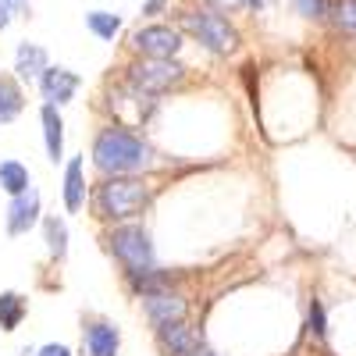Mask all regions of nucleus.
Returning <instances> with one entry per match:
<instances>
[{"label":"nucleus","instance_id":"obj_1","mask_svg":"<svg viewBox=\"0 0 356 356\" xmlns=\"http://www.w3.org/2000/svg\"><path fill=\"white\" fill-rule=\"evenodd\" d=\"M89 171L97 178H161L168 157L146 132L104 122L89 139Z\"/></svg>","mask_w":356,"mask_h":356},{"label":"nucleus","instance_id":"obj_19","mask_svg":"<svg viewBox=\"0 0 356 356\" xmlns=\"http://www.w3.org/2000/svg\"><path fill=\"white\" fill-rule=\"evenodd\" d=\"M33 186H36L33 182V168H29L25 161H18V157H4V161H0V193H4L8 200L29 193Z\"/></svg>","mask_w":356,"mask_h":356},{"label":"nucleus","instance_id":"obj_5","mask_svg":"<svg viewBox=\"0 0 356 356\" xmlns=\"http://www.w3.org/2000/svg\"><path fill=\"white\" fill-rule=\"evenodd\" d=\"M122 79L146 97H168L189 82V68L182 61H157V57H129L122 65Z\"/></svg>","mask_w":356,"mask_h":356},{"label":"nucleus","instance_id":"obj_24","mask_svg":"<svg viewBox=\"0 0 356 356\" xmlns=\"http://www.w3.org/2000/svg\"><path fill=\"white\" fill-rule=\"evenodd\" d=\"M289 8L300 15L303 22H314V25H321V22H328V11H332V0H289Z\"/></svg>","mask_w":356,"mask_h":356},{"label":"nucleus","instance_id":"obj_18","mask_svg":"<svg viewBox=\"0 0 356 356\" xmlns=\"http://www.w3.org/2000/svg\"><path fill=\"white\" fill-rule=\"evenodd\" d=\"M22 114H25V86L15 75L0 72V129L15 125Z\"/></svg>","mask_w":356,"mask_h":356},{"label":"nucleus","instance_id":"obj_6","mask_svg":"<svg viewBox=\"0 0 356 356\" xmlns=\"http://www.w3.org/2000/svg\"><path fill=\"white\" fill-rule=\"evenodd\" d=\"M104 111H107V122L125 125V129H139V132H143V129L157 118L161 100L139 93V89H132L122 75H118V79L107 82V89H104Z\"/></svg>","mask_w":356,"mask_h":356},{"label":"nucleus","instance_id":"obj_16","mask_svg":"<svg viewBox=\"0 0 356 356\" xmlns=\"http://www.w3.org/2000/svg\"><path fill=\"white\" fill-rule=\"evenodd\" d=\"M50 65H54V61H50V54H47L43 43L22 40V43L15 47V68H11V75H15L22 86H36L40 75H43Z\"/></svg>","mask_w":356,"mask_h":356},{"label":"nucleus","instance_id":"obj_14","mask_svg":"<svg viewBox=\"0 0 356 356\" xmlns=\"http://www.w3.org/2000/svg\"><path fill=\"white\" fill-rule=\"evenodd\" d=\"M203 332H200V324L193 321H182V324H168V328H157L154 332V346L161 356H189L203 346Z\"/></svg>","mask_w":356,"mask_h":356},{"label":"nucleus","instance_id":"obj_25","mask_svg":"<svg viewBox=\"0 0 356 356\" xmlns=\"http://www.w3.org/2000/svg\"><path fill=\"white\" fill-rule=\"evenodd\" d=\"M203 8H211V11H218V15H239V11H246L243 8V0H200Z\"/></svg>","mask_w":356,"mask_h":356},{"label":"nucleus","instance_id":"obj_27","mask_svg":"<svg viewBox=\"0 0 356 356\" xmlns=\"http://www.w3.org/2000/svg\"><path fill=\"white\" fill-rule=\"evenodd\" d=\"M36 356H79L68 342H43L40 349H36Z\"/></svg>","mask_w":356,"mask_h":356},{"label":"nucleus","instance_id":"obj_30","mask_svg":"<svg viewBox=\"0 0 356 356\" xmlns=\"http://www.w3.org/2000/svg\"><path fill=\"white\" fill-rule=\"evenodd\" d=\"M11 18H15V15H11V8L4 4V0H0V33H4V29L11 25Z\"/></svg>","mask_w":356,"mask_h":356},{"label":"nucleus","instance_id":"obj_17","mask_svg":"<svg viewBox=\"0 0 356 356\" xmlns=\"http://www.w3.org/2000/svg\"><path fill=\"white\" fill-rule=\"evenodd\" d=\"M43 246H47V260L61 267L68 260V250H72V228H68V218L65 214H47L43 225Z\"/></svg>","mask_w":356,"mask_h":356},{"label":"nucleus","instance_id":"obj_26","mask_svg":"<svg viewBox=\"0 0 356 356\" xmlns=\"http://www.w3.org/2000/svg\"><path fill=\"white\" fill-rule=\"evenodd\" d=\"M175 8V0H143V18L157 22V15H168Z\"/></svg>","mask_w":356,"mask_h":356},{"label":"nucleus","instance_id":"obj_9","mask_svg":"<svg viewBox=\"0 0 356 356\" xmlns=\"http://www.w3.org/2000/svg\"><path fill=\"white\" fill-rule=\"evenodd\" d=\"M122 324L104 314H86L79 328V356H122Z\"/></svg>","mask_w":356,"mask_h":356},{"label":"nucleus","instance_id":"obj_11","mask_svg":"<svg viewBox=\"0 0 356 356\" xmlns=\"http://www.w3.org/2000/svg\"><path fill=\"white\" fill-rule=\"evenodd\" d=\"M43 193L33 186L29 193L8 200V211H4V232H8V239H22V235H29L33 228L43 225Z\"/></svg>","mask_w":356,"mask_h":356},{"label":"nucleus","instance_id":"obj_22","mask_svg":"<svg viewBox=\"0 0 356 356\" xmlns=\"http://www.w3.org/2000/svg\"><path fill=\"white\" fill-rule=\"evenodd\" d=\"M303 328L317 342L328 339V310H324V303L317 300V296H310V300H307V321H303Z\"/></svg>","mask_w":356,"mask_h":356},{"label":"nucleus","instance_id":"obj_29","mask_svg":"<svg viewBox=\"0 0 356 356\" xmlns=\"http://www.w3.org/2000/svg\"><path fill=\"white\" fill-rule=\"evenodd\" d=\"M243 8H246V15H260L267 8V0H243Z\"/></svg>","mask_w":356,"mask_h":356},{"label":"nucleus","instance_id":"obj_12","mask_svg":"<svg viewBox=\"0 0 356 356\" xmlns=\"http://www.w3.org/2000/svg\"><path fill=\"white\" fill-rule=\"evenodd\" d=\"M36 89H40V100H43V104H50V107H68V104L79 97V89H82V75H79L75 68H68V65H50V68L40 75Z\"/></svg>","mask_w":356,"mask_h":356},{"label":"nucleus","instance_id":"obj_20","mask_svg":"<svg viewBox=\"0 0 356 356\" xmlns=\"http://www.w3.org/2000/svg\"><path fill=\"white\" fill-rule=\"evenodd\" d=\"M29 317V296L15 292V289H4L0 292V332L4 335H15Z\"/></svg>","mask_w":356,"mask_h":356},{"label":"nucleus","instance_id":"obj_32","mask_svg":"<svg viewBox=\"0 0 356 356\" xmlns=\"http://www.w3.org/2000/svg\"><path fill=\"white\" fill-rule=\"evenodd\" d=\"M36 349L40 346H22V356H36Z\"/></svg>","mask_w":356,"mask_h":356},{"label":"nucleus","instance_id":"obj_31","mask_svg":"<svg viewBox=\"0 0 356 356\" xmlns=\"http://www.w3.org/2000/svg\"><path fill=\"white\" fill-rule=\"evenodd\" d=\"M189 356H221V353H218L214 346H207V342H203V346H200L196 353H189Z\"/></svg>","mask_w":356,"mask_h":356},{"label":"nucleus","instance_id":"obj_2","mask_svg":"<svg viewBox=\"0 0 356 356\" xmlns=\"http://www.w3.org/2000/svg\"><path fill=\"white\" fill-rule=\"evenodd\" d=\"M161 193V178H93L89 193V218L100 228L143 221L154 211Z\"/></svg>","mask_w":356,"mask_h":356},{"label":"nucleus","instance_id":"obj_7","mask_svg":"<svg viewBox=\"0 0 356 356\" xmlns=\"http://www.w3.org/2000/svg\"><path fill=\"white\" fill-rule=\"evenodd\" d=\"M186 33L175 22H139L129 33V57H157V61H182Z\"/></svg>","mask_w":356,"mask_h":356},{"label":"nucleus","instance_id":"obj_28","mask_svg":"<svg viewBox=\"0 0 356 356\" xmlns=\"http://www.w3.org/2000/svg\"><path fill=\"white\" fill-rule=\"evenodd\" d=\"M4 4L11 8L15 18H29V15H33V0H4Z\"/></svg>","mask_w":356,"mask_h":356},{"label":"nucleus","instance_id":"obj_15","mask_svg":"<svg viewBox=\"0 0 356 356\" xmlns=\"http://www.w3.org/2000/svg\"><path fill=\"white\" fill-rule=\"evenodd\" d=\"M40 132H43V154L50 164H65L68 154H65V114L61 107H50V104H40Z\"/></svg>","mask_w":356,"mask_h":356},{"label":"nucleus","instance_id":"obj_3","mask_svg":"<svg viewBox=\"0 0 356 356\" xmlns=\"http://www.w3.org/2000/svg\"><path fill=\"white\" fill-rule=\"evenodd\" d=\"M175 25L186 33V40H193L211 57H235L243 50V29L235 25V18L218 15L203 4H178Z\"/></svg>","mask_w":356,"mask_h":356},{"label":"nucleus","instance_id":"obj_21","mask_svg":"<svg viewBox=\"0 0 356 356\" xmlns=\"http://www.w3.org/2000/svg\"><path fill=\"white\" fill-rule=\"evenodd\" d=\"M86 29H89V36H97L100 43H114L125 29V18L118 11H100L97 8V11H86Z\"/></svg>","mask_w":356,"mask_h":356},{"label":"nucleus","instance_id":"obj_4","mask_svg":"<svg viewBox=\"0 0 356 356\" xmlns=\"http://www.w3.org/2000/svg\"><path fill=\"white\" fill-rule=\"evenodd\" d=\"M104 253L118 264V275H139L161 267L157 260V243L146 221H129V225H111L100 232Z\"/></svg>","mask_w":356,"mask_h":356},{"label":"nucleus","instance_id":"obj_13","mask_svg":"<svg viewBox=\"0 0 356 356\" xmlns=\"http://www.w3.org/2000/svg\"><path fill=\"white\" fill-rule=\"evenodd\" d=\"M186 285V271H171V267H150V271L139 275H122V289L132 296V300H143V296H154L164 289H182Z\"/></svg>","mask_w":356,"mask_h":356},{"label":"nucleus","instance_id":"obj_8","mask_svg":"<svg viewBox=\"0 0 356 356\" xmlns=\"http://www.w3.org/2000/svg\"><path fill=\"white\" fill-rule=\"evenodd\" d=\"M139 303V314L143 321L150 324V332L157 328H168V324H182V321H193V296L182 289H164V292H154V296H143Z\"/></svg>","mask_w":356,"mask_h":356},{"label":"nucleus","instance_id":"obj_23","mask_svg":"<svg viewBox=\"0 0 356 356\" xmlns=\"http://www.w3.org/2000/svg\"><path fill=\"white\" fill-rule=\"evenodd\" d=\"M328 22L339 29V33L353 36V33H356V0H332Z\"/></svg>","mask_w":356,"mask_h":356},{"label":"nucleus","instance_id":"obj_10","mask_svg":"<svg viewBox=\"0 0 356 356\" xmlns=\"http://www.w3.org/2000/svg\"><path fill=\"white\" fill-rule=\"evenodd\" d=\"M89 193H93V182H89V161H86V154H72L65 161V171H61V207H65V214L89 211Z\"/></svg>","mask_w":356,"mask_h":356}]
</instances>
